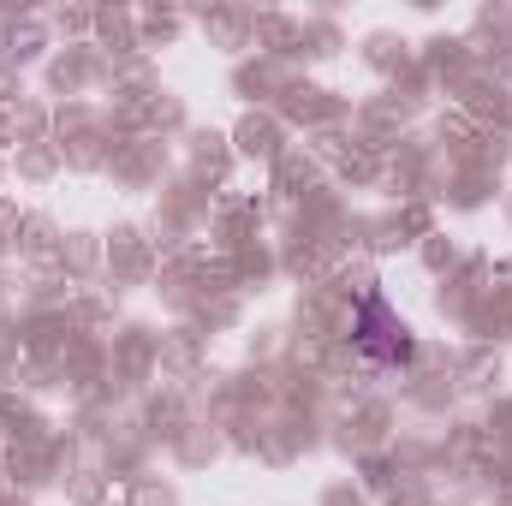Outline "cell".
I'll list each match as a JSON object with an SVG mask.
<instances>
[{"label": "cell", "instance_id": "6da1fadb", "mask_svg": "<svg viewBox=\"0 0 512 506\" xmlns=\"http://www.w3.org/2000/svg\"><path fill=\"white\" fill-rule=\"evenodd\" d=\"M346 340H352V352H358L370 370H411V364H417V334H411V322L387 304V292H376V286L358 292Z\"/></svg>", "mask_w": 512, "mask_h": 506}]
</instances>
